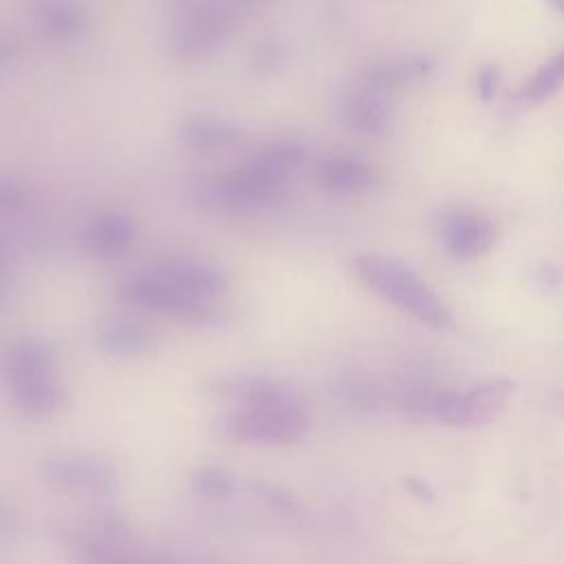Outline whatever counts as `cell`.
I'll list each match as a JSON object with an SVG mask.
<instances>
[{"instance_id": "6da1fadb", "label": "cell", "mask_w": 564, "mask_h": 564, "mask_svg": "<svg viewBox=\"0 0 564 564\" xmlns=\"http://www.w3.org/2000/svg\"><path fill=\"white\" fill-rule=\"evenodd\" d=\"M306 148L297 139H278L236 170L223 174L207 189V198L223 212H253L275 203L284 183L304 163Z\"/></svg>"}, {"instance_id": "7a4b0ae2", "label": "cell", "mask_w": 564, "mask_h": 564, "mask_svg": "<svg viewBox=\"0 0 564 564\" xmlns=\"http://www.w3.org/2000/svg\"><path fill=\"white\" fill-rule=\"evenodd\" d=\"M0 381L13 408L29 419L51 416L66 399L55 352L37 337L11 339L0 348Z\"/></svg>"}, {"instance_id": "3957f363", "label": "cell", "mask_w": 564, "mask_h": 564, "mask_svg": "<svg viewBox=\"0 0 564 564\" xmlns=\"http://www.w3.org/2000/svg\"><path fill=\"white\" fill-rule=\"evenodd\" d=\"M355 273L379 297L408 313L416 322L432 328H447L452 324V315L445 302L403 262L388 256L368 253L355 260Z\"/></svg>"}, {"instance_id": "277c9868", "label": "cell", "mask_w": 564, "mask_h": 564, "mask_svg": "<svg viewBox=\"0 0 564 564\" xmlns=\"http://www.w3.org/2000/svg\"><path fill=\"white\" fill-rule=\"evenodd\" d=\"M218 434L245 445H291L308 430L302 399L267 405H240L220 416Z\"/></svg>"}, {"instance_id": "5b68a950", "label": "cell", "mask_w": 564, "mask_h": 564, "mask_svg": "<svg viewBox=\"0 0 564 564\" xmlns=\"http://www.w3.org/2000/svg\"><path fill=\"white\" fill-rule=\"evenodd\" d=\"M238 0H192L170 29V51L178 59L196 62L214 55L227 40Z\"/></svg>"}, {"instance_id": "8992f818", "label": "cell", "mask_w": 564, "mask_h": 564, "mask_svg": "<svg viewBox=\"0 0 564 564\" xmlns=\"http://www.w3.org/2000/svg\"><path fill=\"white\" fill-rule=\"evenodd\" d=\"M513 394V381L487 379L465 392H434L423 399V410L441 423L454 427H476L491 423Z\"/></svg>"}, {"instance_id": "52a82bcc", "label": "cell", "mask_w": 564, "mask_h": 564, "mask_svg": "<svg viewBox=\"0 0 564 564\" xmlns=\"http://www.w3.org/2000/svg\"><path fill=\"white\" fill-rule=\"evenodd\" d=\"M121 297L132 306H141L181 322L203 324L214 317V308L209 306V302L189 295L156 271L130 275L121 284Z\"/></svg>"}, {"instance_id": "ba28073f", "label": "cell", "mask_w": 564, "mask_h": 564, "mask_svg": "<svg viewBox=\"0 0 564 564\" xmlns=\"http://www.w3.org/2000/svg\"><path fill=\"white\" fill-rule=\"evenodd\" d=\"M40 478L68 494H108L117 485L115 465L97 454H59L40 463Z\"/></svg>"}, {"instance_id": "9c48e42d", "label": "cell", "mask_w": 564, "mask_h": 564, "mask_svg": "<svg viewBox=\"0 0 564 564\" xmlns=\"http://www.w3.org/2000/svg\"><path fill=\"white\" fill-rule=\"evenodd\" d=\"M436 234L441 247L456 260L478 258L496 240L494 223L485 214L465 207L445 209L436 220Z\"/></svg>"}, {"instance_id": "30bf717a", "label": "cell", "mask_w": 564, "mask_h": 564, "mask_svg": "<svg viewBox=\"0 0 564 564\" xmlns=\"http://www.w3.org/2000/svg\"><path fill=\"white\" fill-rule=\"evenodd\" d=\"M341 119L357 132L379 134L388 128L390 104L388 90L359 79L341 97Z\"/></svg>"}, {"instance_id": "8fae6325", "label": "cell", "mask_w": 564, "mask_h": 564, "mask_svg": "<svg viewBox=\"0 0 564 564\" xmlns=\"http://www.w3.org/2000/svg\"><path fill=\"white\" fill-rule=\"evenodd\" d=\"M315 178L322 189L339 196L364 194L375 187L379 174L375 165L352 154H328L317 163Z\"/></svg>"}, {"instance_id": "7c38bea8", "label": "cell", "mask_w": 564, "mask_h": 564, "mask_svg": "<svg viewBox=\"0 0 564 564\" xmlns=\"http://www.w3.org/2000/svg\"><path fill=\"white\" fill-rule=\"evenodd\" d=\"M95 341L104 352L112 357H139L152 348L154 335L137 319L108 315L97 322Z\"/></svg>"}, {"instance_id": "4fadbf2b", "label": "cell", "mask_w": 564, "mask_h": 564, "mask_svg": "<svg viewBox=\"0 0 564 564\" xmlns=\"http://www.w3.org/2000/svg\"><path fill=\"white\" fill-rule=\"evenodd\" d=\"M156 273L205 302H212L227 289V280L216 267L192 258H167L161 262Z\"/></svg>"}, {"instance_id": "5bb4252c", "label": "cell", "mask_w": 564, "mask_h": 564, "mask_svg": "<svg viewBox=\"0 0 564 564\" xmlns=\"http://www.w3.org/2000/svg\"><path fill=\"white\" fill-rule=\"evenodd\" d=\"M134 240V223L121 212L99 214L84 234V247L97 258L123 253Z\"/></svg>"}, {"instance_id": "9a60e30c", "label": "cell", "mask_w": 564, "mask_h": 564, "mask_svg": "<svg viewBox=\"0 0 564 564\" xmlns=\"http://www.w3.org/2000/svg\"><path fill=\"white\" fill-rule=\"evenodd\" d=\"M181 139L187 148L196 152H216L238 143L242 139V132L238 126L229 123L227 119L198 115L183 121Z\"/></svg>"}, {"instance_id": "2e32d148", "label": "cell", "mask_w": 564, "mask_h": 564, "mask_svg": "<svg viewBox=\"0 0 564 564\" xmlns=\"http://www.w3.org/2000/svg\"><path fill=\"white\" fill-rule=\"evenodd\" d=\"M35 20L40 31L57 42L70 40L84 26V11L73 0H46L35 11Z\"/></svg>"}, {"instance_id": "e0dca14e", "label": "cell", "mask_w": 564, "mask_h": 564, "mask_svg": "<svg viewBox=\"0 0 564 564\" xmlns=\"http://www.w3.org/2000/svg\"><path fill=\"white\" fill-rule=\"evenodd\" d=\"M430 73V62L423 57H412V59H399V62H383L370 66L361 79L390 90L394 86H403L408 82L421 79Z\"/></svg>"}, {"instance_id": "ac0fdd59", "label": "cell", "mask_w": 564, "mask_h": 564, "mask_svg": "<svg viewBox=\"0 0 564 564\" xmlns=\"http://www.w3.org/2000/svg\"><path fill=\"white\" fill-rule=\"evenodd\" d=\"M564 86V51L542 64L522 86V97L529 104H540L549 99Z\"/></svg>"}, {"instance_id": "d6986e66", "label": "cell", "mask_w": 564, "mask_h": 564, "mask_svg": "<svg viewBox=\"0 0 564 564\" xmlns=\"http://www.w3.org/2000/svg\"><path fill=\"white\" fill-rule=\"evenodd\" d=\"M189 489L209 500L229 498L236 491V478L229 469L218 465H200L189 474Z\"/></svg>"}, {"instance_id": "ffe728a7", "label": "cell", "mask_w": 564, "mask_h": 564, "mask_svg": "<svg viewBox=\"0 0 564 564\" xmlns=\"http://www.w3.org/2000/svg\"><path fill=\"white\" fill-rule=\"evenodd\" d=\"M282 62H284V48L280 42L267 40L253 48V68L260 75L275 73L282 66Z\"/></svg>"}, {"instance_id": "44dd1931", "label": "cell", "mask_w": 564, "mask_h": 564, "mask_svg": "<svg viewBox=\"0 0 564 564\" xmlns=\"http://www.w3.org/2000/svg\"><path fill=\"white\" fill-rule=\"evenodd\" d=\"M22 200H24L22 187L13 178L0 174V212H15V209H20Z\"/></svg>"}, {"instance_id": "7402d4cb", "label": "cell", "mask_w": 564, "mask_h": 564, "mask_svg": "<svg viewBox=\"0 0 564 564\" xmlns=\"http://www.w3.org/2000/svg\"><path fill=\"white\" fill-rule=\"evenodd\" d=\"M498 82H500V68L496 64H485L480 70H478V79H476V86H478V95L482 99H491L496 88H498Z\"/></svg>"}, {"instance_id": "603a6c76", "label": "cell", "mask_w": 564, "mask_h": 564, "mask_svg": "<svg viewBox=\"0 0 564 564\" xmlns=\"http://www.w3.org/2000/svg\"><path fill=\"white\" fill-rule=\"evenodd\" d=\"M258 489L262 491L260 496H264L269 500V505H273L275 509H291L293 507L291 494L282 491L280 487H275V485H258Z\"/></svg>"}, {"instance_id": "cb8c5ba5", "label": "cell", "mask_w": 564, "mask_h": 564, "mask_svg": "<svg viewBox=\"0 0 564 564\" xmlns=\"http://www.w3.org/2000/svg\"><path fill=\"white\" fill-rule=\"evenodd\" d=\"M13 55V42L4 35H0V64H4Z\"/></svg>"}, {"instance_id": "d4e9b609", "label": "cell", "mask_w": 564, "mask_h": 564, "mask_svg": "<svg viewBox=\"0 0 564 564\" xmlns=\"http://www.w3.org/2000/svg\"><path fill=\"white\" fill-rule=\"evenodd\" d=\"M551 4H553L557 11H564V0H551Z\"/></svg>"}]
</instances>
